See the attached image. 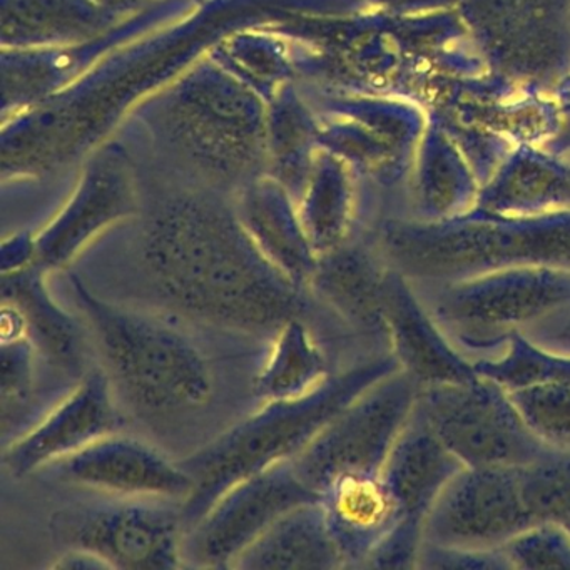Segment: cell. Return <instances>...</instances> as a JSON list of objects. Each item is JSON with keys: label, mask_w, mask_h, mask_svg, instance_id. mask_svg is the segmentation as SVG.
Returning a JSON list of instances; mask_svg holds the SVG:
<instances>
[{"label": "cell", "mask_w": 570, "mask_h": 570, "mask_svg": "<svg viewBox=\"0 0 570 570\" xmlns=\"http://www.w3.org/2000/svg\"><path fill=\"white\" fill-rule=\"evenodd\" d=\"M552 125L540 148L557 158L570 159V71L549 92Z\"/></svg>", "instance_id": "32"}, {"label": "cell", "mask_w": 570, "mask_h": 570, "mask_svg": "<svg viewBox=\"0 0 570 570\" xmlns=\"http://www.w3.org/2000/svg\"><path fill=\"white\" fill-rule=\"evenodd\" d=\"M385 322L390 352L420 386L479 375L473 360L446 335L415 285L393 266L385 278Z\"/></svg>", "instance_id": "14"}, {"label": "cell", "mask_w": 570, "mask_h": 570, "mask_svg": "<svg viewBox=\"0 0 570 570\" xmlns=\"http://www.w3.org/2000/svg\"><path fill=\"white\" fill-rule=\"evenodd\" d=\"M425 570H512L503 547L495 549H470V547L439 546L423 542L419 566Z\"/></svg>", "instance_id": "31"}, {"label": "cell", "mask_w": 570, "mask_h": 570, "mask_svg": "<svg viewBox=\"0 0 570 570\" xmlns=\"http://www.w3.org/2000/svg\"><path fill=\"white\" fill-rule=\"evenodd\" d=\"M232 567L272 570L338 569L346 566L318 500L295 507L275 520Z\"/></svg>", "instance_id": "22"}, {"label": "cell", "mask_w": 570, "mask_h": 570, "mask_svg": "<svg viewBox=\"0 0 570 570\" xmlns=\"http://www.w3.org/2000/svg\"><path fill=\"white\" fill-rule=\"evenodd\" d=\"M46 275L36 266L2 275V302L11 303L21 313L26 338L42 360L69 379L81 380L86 375L81 332L49 292Z\"/></svg>", "instance_id": "19"}, {"label": "cell", "mask_w": 570, "mask_h": 570, "mask_svg": "<svg viewBox=\"0 0 570 570\" xmlns=\"http://www.w3.org/2000/svg\"><path fill=\"white\" fill-rule=\"evenodd\" d=\"M473 365L479 375L493 380L505 390L547 383L570 385L569 353L546 348L522 332L510 333L499 352L475 360Z\"/></svg>", "instance_id": "25"}, {"label": "cell", "mask_w": 570, "mask_h": 570, "mask_svg": "<svg viewBox=\"0 0 570 570\" xmlns=\"http://www.w3.org/2000/svg\"><path fill=\"white\" fill-rule=\"evenodd\" d=\"M520 332L546 348L570 355V306L532 323Z\"/></svg>", "instance_id": "33"}, {"label": "cell", "mask_w": 570, "mask_h": 570, "mask_svg": "<svg viewBox=\"0 0 570 570\" xmlns=\"http://www.w3.org/2000/svg\"><path fill=\"white\" fill-rule=\"evenodd\" d=\"M533 523L519 466H462L430 509L423 542L495 549Z\"/></svg>", "instance_id": "11"}, {"label": "cell", "mask_w": 570, "mask_h": 570, "mask_svg": "<svg viewBox=\"0 0 570 570\" xmlns=\"http://www.w3.org/2000/svg\"><path fill=\"white\" fill-rule=\"evenodd\" d=\"M455 11L493 78L549 95L570 71V0H460Z\"/></svg>", "instance_id": "6"}, {"label": "cell", "mask_w": 570, "mask_h": 570, "mask_svg": "<svg viewBox=\"0 0 570 570\" xmlns=\"http://www.w3.org/2000/svg\"><path fill=\"white\" fill-rule=\"evenodd\" d=\"M293 460L276 463L226 490L185 532L183 559L205 569H228L288 510L318 502Z\"/></svg>", "instance_id": "10"}, {"label": "cell", "mask_w": 570, "mask_h": 570, "mask_svg": "<svg viewBox=\"0 0 570 570\" xmlns=\"http://www.w3.org/2000/svg\"><path fill=\"white\" fill-rule=\"evenodd\" d=\"M239 222L259 253L283 276L299 288L309 286L320 256L282 189L253 188L243 202Z\"/></svg>", "instance_id": "23"}, {"label": "cell", "mask_w": 570, "mask_h": 570, "mask_svg": "<svg viewBox=\"0 0 570 570\" xmlns=\"http://www.w3.org/2000/svg\"><path fill=\"white\" fill-rule=\"evenodd\" d=\"M51 466L62 482L129 499L185 500L195 485L181 463H173L142 440L118 432Z\"/></svg>", "instance_id": "13"}, {"label": "cell", "mask_w": 570, "mask_h": 570, "mask_svg": "<svg viewBox=\"0 0 570 570\" xmlns=\"http://www.w3.org/2000/svg\"><path fill=\"white\" fill-rule=\"evenodd\" d=\"M36 352L28 338L0 343V420L8 435L24 420L36 390Z\"/></svg>", "instance_id": "29"}, {"label": "cell", "mask_w": 570, "mask_h": 570, "mask_svg": "<svg viewBox=\"0 0 570 570\" xmlns=\"http://www.w3.org/2000/svg\"><path fill=\"white\" fill-rule=\"evenodd\" d=\"M482 181L462 146L435 118L429 119L406 185V218L449 222L479 206Z\"/></svg>", "instance_id": "15"}, {"label": "cell", "mask_w": 570, "mask_h": 570, "mask_svg": "<svg viewBox=\"0 0 570 570\" xmlns=\"http://www.w3.org/2000/svg\"><path fill=\"white\" fill-rule=\"evenodd\" d=\"M562 208H570V159L540 146L520 145L483 186L475 209L532 215Z\"/></svg>", "instance_id": "20"}, {"label": "cell", "mask_w": 570, "mask_h": 570, "mask_svg": "<svg viewBox=\"0 0 570 570\" xmlns=\"http://www.w3.org/2000/svg\"><path fill=\"white\" fill-rule=\"evenodd\" d=\"M320 503L346 567H362L403 519L382 472L343 473L320 492Z\"/></svg>", "instance_id": "16"}, {"label": "cell", "mask_w": 570, "mask_h": 570, "mask_svg": "<svg viewBox=\"0 0 570 570\" xmlns=\"http://www.w3.org/2000/svg\"><path fill=\"white\" fill-rule=\"evenodd\" d=\"M519 476L533 522L570 525V449H550L519 466Z\"/></svg>", "instance_id": "27"}, {"label": "cell", "mask_w": 570, "mask_h": 570, "mask_svg": "<svg viewBox=\"0 0 570 570\" xmlns=\"http://www.w3.org/2000/svg\"><path fill=\"white\" fill-rule=\"evenodd\" d=\"M131 212L125 185L109 176L89 179L68 208L36 236V268L45 273L66 268L96 236Z\"/></svg>", "instance_id": "21"}, {"label": "cell", "mask_w": 570, "mask_h": 570, "mask_svg": "<svg viewBox=\"0 0 570 570\" xmlns=\"http://www.w3.org/2000/svg\"><path fill=\"white\" fill-rule=\"evenodd\" d=\"M465 355L487 358L507 336L570 306V272L513 265L439 285L415 286Z\"/></svg>", "instance_id": "5"}, {"label": "cell", "mask_w": 570, "mask_h": 570, "mask_svg": "<svg viewBox=\"0 0 570 570\" xmlns=\"http://www.w3.org/2000/svg\"><path fill=\"white\" fill-rule=\"evenodd\" d=\"M566 527H567V529H569V532H570V525H566Z\"/></svg>", "instance_id": "37"}, {"label": "cell", "mask_w": 570, "mask_h": 570, "mask_svg": "<svg viewBox=\"0 0 570 570\" xmlns=\"http://www.w3.org/2000/svg\"><path fill=\"white\" fill-rule=\"evenodd\" d=\"M512 569H569L570 532L553 522L533 523L503 546Z\"/></svg>", "instance_id": "30"}, {"label": "cell", "mask_w": 570, "mask_h": 570, "mask_svg": "<svg viewBox=\"0 0 570 570\" xmlns=\"http://www.w3.org/2000/svg\"><path fill=\"white\" fill-rule=\"evenodd\" d=\"M419 393V383L403 370L380 380L292 459L299 476L320 495L343 473L382 472Z\"/></svg>", "instance_id": "8"}, {"label": "cell", "mask_w": 570, "mask_h": 570, "mask_svg": "<svg viewBox=\"0 0 570 570\" xmlns=\"http://www.w3.org/2000/svg\"><path fill=\"white\" fill-rule=\"evenodd\" d=\"M396 16L432 14V12L453 11L460 0H375Z\"/></svg>", "instance_id": "35"}, {"label": "cell", "mask_w": 570, "mask_h": 570, "mask_svg": "<svg viewBox=\"0 0 570 570\" xmlns=\"http://www.w3.org/2000/svg\"><path fill=\"white\" fill-rule=\"evenodd\" d=\"M400 368L392 353H379L296 399L266 402L258 412L183 460L193 490L181 505L185 530L236 483L295 459L340 412Z\"/></svg>", "instance_id": "3"}, {"label": "cell", "mask_w": 570, "mask_h": 570, "mask_svg": "<svg viewBox=\"0 0 570 570\" xmlns=\"http://www.w3.org/2000/svg\"><path fill=\"white\" fill-rule=\"evenodd\" d=\"M462 466L415 406L382 473L402 505L403 517L423 525L436 497Z\"/></svg>", "instance_id": "18"}, {"label": "cell", "mask_w": 570, "mask_h": 570, "mask_svg": "<svg viewBox=\"0 0 570 570\" xmlns=\"http://www.w3.org/2000/svg\"><path fill=\"white\" fill-rule=\"evenodd\" d=\"M36 236L16 235L12 238L4 239L2 249H0V272L2 275L22 272L36 265Z\"/></svg>", "instance_id": "34"}, {"label": "cell", "mask_w": 570, "mask_h": 570, "mask_svg": "<svg viewBox=\"0 0 570 570\" xmlns=\"http://www.w3.org/2000/svg\"><path fill=\"white\" fill-rule=\"evenodd\" d=\"M328 362L303 318L286 322L255 379L256 395L265 402L296 399L328 379Z\"/></svg>", "instance_id": "24"}, {"label": "cell", "mask_w": 570, "mask_h": 570, "mask_svg": "<svg viewBox=\"0 0 570 570\" xmlns=\"http://www.w3.org/2000/svg\"><path fill=\"white\" fill-rule=\"evenodd\" d=\"M389 268L379 245L373 252L366 246L345 243L320 256L309 288L348 325L390 352L385 322V278Z\"/></svg>", "instance_id": "17"}, {"label": "cell", "mask_w": 570, "mask_h": 570, "mask_svg": "<svg viewBox=\"0 0 570 570\" xmlns=\"http://www.w3.org/2000/svg\"><path fill=\"white\" fill-rule=\"evenodd\" d=\"M141 263L156 292L199 322L249 335L303 318V288L256 248L239 218L199 196L166 203L142 232Z\"/></svg>", "instance_id": "1"}, {"label": "cell", "mask_w": 570, "mask_h": 570, "mask_svg": "<svg viewBox=\"0 0 570 570\" xmlns=\"http://www.w3.org/2000/svg\"><path fill=\"white\" fill-rule=\"evenodd\" d=\"M527 425L553 449H570V385L547 383L507 390Z\"/></svg>", "instance_id": "28"}, {"label": "cell", "mask_w": 570, "mask_h": 570, "mask_svg": "<svg viewBox=\"0 0 570 570\" xmlns=\"http://www.w3.org/2000/svg\"><path fill=\"white\" fill-rule=\"evenodd\" d=\"M299 218L318 256L348 243L353 196L342 173H325L315 183L306 195Z\"/></svg>", "instance_id": "26"}, {"label": "cell", "mask_w": 570, "mask_h": 570, "mask_svg": "<svg viewBox=\"0 0 570 570\" xmlns=\"http://www.w3.org/2000/svg\"><path fill=\"white\" fill-rule=\"evenodd\" d=\"M416 406L463 466H523L553 449L487 376L420 386Z\"/></svg>", "instance_id": "7"}, {"label": "cell", "mask_w": 570, "mask_h": 570, "mask_svg": "<svg viewBox=\"0 0 570 570\" xmlns=\"http://www.w3.org/2000/svg\"><path fill=\"white\" fill-rule=\"evenodd\" d=\"M71 289L109 380L132 410L146 419H171L208 405L215 385L212 366L185 333L101 298L81 276H71Z\"/></svg>", "instance_id": "4"}, {"label": "cell", "mask_w": 570, "mask_h": 570, "mask_svg": "<svg viewBox=\"0 0 570 570\" xmlns=\"http://www.w3.org/2000/svg\"><path fill=\"white\" fill-rule=\"evenodd\" d=\"M52 569H72V570H85V569H109L99 557L92 556V553L85 552V550L78 549H66L61 556L58 557L56 562H52Z\"/></svg>", "instance_id": "36"}, {"label": "cell", "mask_w": 570, "mask_h": 570, "mask_svg": "<svg viewBox=\"0 0 570 570\" xmlns=\"http://www.w3.org/2000/svg\"><path fill=\"white\" fill-rule=\"evenodd\" d=\"M121 426L108 373L89 370L36 425L6 445L2 459L9 472L21 479L119 432Z\"/></svg>", "instance_id": "12"}, {"label": "cell", "mask_w": 570, "mask_h": 570, "mask_svg": "<svg viewBox=\"0 0 570 570\" xmlns=\"http://www.w3.org/2000/svg\"><path fill=\"white\" fill-rule=\"evenodd\" d=\"M49 532L62 549L85 550L109 569H176L185 560L181 509L141 499L65 507L52 513Z\"/></svg>", "instance_id": "9"}, {"label": "cell", "mask_w": 570, "mask_h": 570, "mask_svg": "<svg viewBox=\"0 0 570 570\" xmlns=\"http://www.w3.org/2000/svg\"><path fill=\"white\" fill-rule=\"evenodd\" d=\"M376 245L415 286L439 285L513 265L570 272V208L532 215L473 209L449 222L386 216Z\"/></svg>", "instance_id": "2"}]
</instances>
